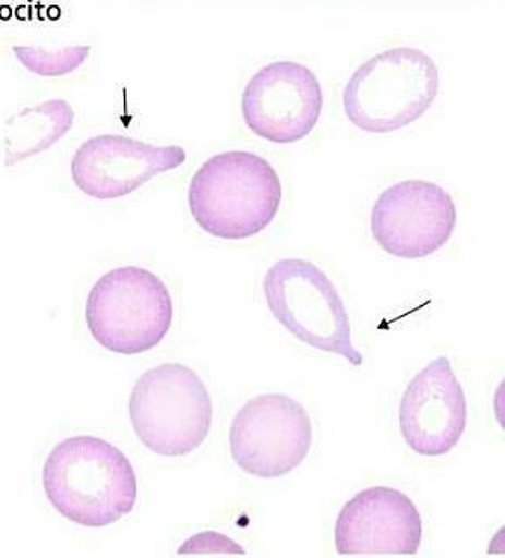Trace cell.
I'll use <instances>...</instances> for the list:
<instances>
[{
	"label": "cell",
	"mask_w": 505,
	"mask_h": 558,
	"mask_svg": "<svg viewBox=\"0 0 505 558\" xmlns=\"http://www.w3.org/2000/svg\"><path fill=\"white\" fill-rule=\"evenodd\" d=\"M41 485L50 506L83 527H107L139 500V480L120 448L97 436H71L50 450Z\"/></svg>",
	"instance_id": "6da1fadb"
},
{
	"label": "cell",
	"mask_w": 505,
	"mask_h": 558,
	"mask_svg": "<svg viewBox=\"0 0 505 558\" xmlns=\"http://www.w3.org/2000/svg\"><path fill=\"white\" fill-rule=\"evenodd\" d=\"M284 189L276 169L257 154L230 150L207 159L189 186V207L214 239H252L276 219Z\"/></svg>",
	"instance_id": "7a4b0ae2"
},
{
	"label": "cell",
	"mask_w": 505,
	"mask_h": 558,
	"mask_svg": "<svg viewBox=\"0 0 505 558\" xmlns=\"http://www.w3.org/2000/svg\"><path fill=\"white\" fill-rule=\"evenodd\" d=\"M438 90V66L426 52L394 47L353 71L344 88V111L362 132H399L430 111Z\"/></svg>",
	"instance_id": "3957f363"
},
{
	"label": "cell",
	"mask_w": 505,
	"mask_h": 558,
	"mask_svg": "<svg viewBox=\"0 0 505 558\" xmlns=\"http://www.w3.org/2000/svg\"><path fill=\"white\" fill-rule=\"evenodd\" d=\"M128 412L142 445L168 459L195 452L213 426L207 386L195 371L178 362L145 371L133 386Z\"/></svg>",
	"instance_id": "277c9868"
},
{
	"label": "cell",
	"mask_w": 505,
	"mask_h": 558,
	"mask_svg": "<svg viewBox=\"0 0 505 558\" xmlns=\"http://www.w3.org/2000/svg\"><path fill=\"white\" fill-rule=\"evenodd\" d=\"M85 319L103 349L139 355L165 340L173 325V300L165 281L153 271L116 267L92 287Z\"/></svg>",
	"instance_id": "5b68a950"
},
{
	"label": "cell",
	"mask_w": 505,
	"mask_h": 558,
	"mask_svg": "<svg viewBox=\"0 0 505 558\" xmlns=\"http://www.w3.org/2000/svg\"><path fill=\"white\" fill-rule=\"evenodd\" d=\"M263 290L273 317L292 337L311 349L340 355L350 366H362L346 304L320 266L305 259L278 260L267 269Z\"/></svg>",
	"instance_id": "8992f818"
},
{
	"label": "cell",
	"mask_w": 505,
	"mask_h": 558,
	"mask_svg": "<svg viewBox=\"0 0 505 558\" xmlns=\"http://www.w3.org/2000/svg\"><path fill=\"white\" fill-rule=\"evenodd\" d=\"M311 447L313 421L288 395H257L231 421V457L249 476H287L308 459Z\"/></svg>",
	"instance_id": "52a82bcc"
},
{
	"label": "cell",
	"mask_w": 505,
	"mask_h": 558,
	"mask_svg": "<svg viewBox=\"0 0 505 558\" xmlns=\"http://www.w3.org/2000/svg\"><path fill=\"white\" fill-rule=\"evenodd\" d=\"M456 225V202L432 181L395 183L380 193L371 210L373 239L399 259H424L442 251Z\"/></svg>",
	"instance_id": "ba28073f"
},
{
	"label": "cell",
	"mask_w": 505,
	"mask_h": 558,
	"mask_svg": "<svg viewBox=\"0 0 505 558\" xmlns=\"http://www.w3.org/2000/svg\"><path fill=\"white\" fill-rule=\"evenodd\" d=\"M316 74L296 61H276L247 82L242 116L254 135L272 144H296L313 132L323 112Z\"/></svg>",
	"instance_id": "9c48e42d"
},
{
	"label": "cell",
	"mask_w": 505,
	"mask_h": 558,
	"mask_svg": "<svg viewBox=\"0 0 505 558\" xmlns=\"http://www.w3.org/2000/svg\"><path fill=\"white\" fill-rule=\"evenodd\" d=\"M399 427L407 447L428 459L447 456L460 444L468 427V400L444 355L428 362L407 385Z\"/></svg>",
	"instance_id": "30bf717a"
},
{
	"label": "cell",
	"mask_w": 505,
	"mask_h": 558,
	"mask_svg": "<svg viewBox=\"0 0 505 558\" xmlns=\"http://www.w3.org/2000/svg\"><path fill=\"white\" fill-rule=\"evenodd\" d=\"M185 148L145 144L124 135H97L80 145L71 160V178L95 201H116L136 192L157 174L185 165Z\"/></svg>",
	"instance_id": "8fae6325"
},
{
	"label": "cell",
	"mask_w": 505,
	"mask_h": 558,
	"mask_svg": "<svg viewBox=\"0 0 505 558\" xmlns=\"http://www.w3.org/2000/svg\"><path fill=\"white\" fill-rule=\"evenodd\" d=\"M423 521L406 493L373 486L353 495L335 522L338 555H416Z\"/></svg>",
	"instance_id": "7c38bea8"
},
{
	"label": "cell",
	"mask_w": 505,
	"mask_h": 558,
	"mask_svg": "<svg viewBox=\"0 0 505 558\" xmlns=\"http://www.w3.org/2000/svg\"><path fill=\"white\" fill-rule=\"evenodd\" d=\"M73 107L56 99L28 107L4 124L5 166L37 156L58 144L73 126Z\"/></svg>",
	"instance_id": "4fadbf2b"
},
{
	"label": "cell",
	"mask_w": 505,
	"mask_h": 558,
	"mask_svg": "<svg viewBox=\"0 0 505 558\" xmlns=\"http://www.w3.org/2000/svg\"><path fill=\"white\" fill-rule=\"evenodd\" d=\"M13 52L29 73L44 78H58L79 70L83 62L87 61L91 47L71 46L59 50H46L40 47L14 46Z\"/></svg>",
	"instance_id": "5bb4252c"
},
{
	"label": "cell",
	"mask_w": 505,
	"mask_h": 558,
	"mask_svg": "<svg viewBox=\"0 0 505 558\" xmlns=\"http://www.w3.org/2000/svg\"><path fill=\"white\" fill-rule=\"evenodd\" d=\"M187 554H239L245 555V548L228 538L227 534L206 531V533L193 534L178 548V555Z\"/></svg>",
	"instance_id": "9a60e30c"
}]
</instances>
